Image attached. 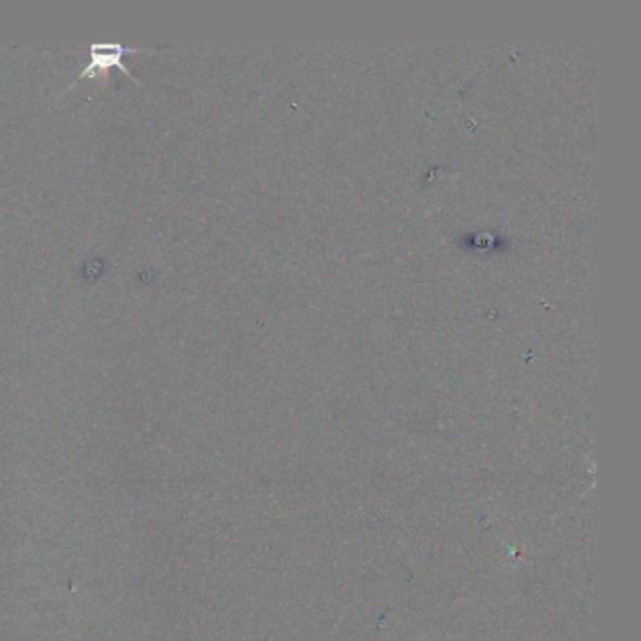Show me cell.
Wrapping results in <instances>:
<instances>
[{"mask_svg":"<svg viewBox=\"0 0 641 641\" xmlns=\"http://www.w3.org/2000/svg\"><path fill=\"white\" fill-rule=\"evenodd\" d=\"M134 53H156V50H143V48H125L123 43H92L89 46V63L85 66L84 70L79 72L78 78L74 79L66 91H70L72 85L78 84L81 79L87 78H99L104 72L110 68H119L125 76L132 79L134 84L140 85V79L132 76V72L128 70L125 63H123V56L134 55Z\"/></svg>","mask_w":641,"mask_h":641,"instance_id":"6da1fadb","label":"cell"}]
</instances>
